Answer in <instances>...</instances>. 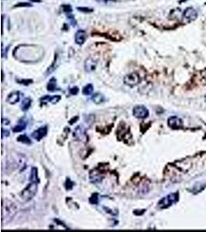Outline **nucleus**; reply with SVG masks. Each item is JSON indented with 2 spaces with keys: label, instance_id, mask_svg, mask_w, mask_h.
<instances>
[{
  "label": "nucleus",
  "instance_id": "nucleus-6",
  "mask_svg": "<svg viewBox=\"0 0 206 232\" xmlns=\"http://www.w3.org/2000/svg\"><path fill=\"white\" fill-rule=\"evenodd\" d=\"M74 136L76 140L82 143H87V135L86 132L85 128L83 126H77L74 130Z\"/></svg>",
  "mask_w": 206,
  "mask_h": 232
},
{
  "label": "nucleus",
  "instance_id": "nucleus-21",
  "mask_svg": "<svg viewBox=\"0 0 206 232\" xmlns=\"http://www.w3.org/2000/svg\"><path fill=\"white\" fill-rule=\"evenodd\" d=\"M93 91H94V86H93V84H89L84 87L82 92L84 95H90L92 94Z\"/></svg>",
  "mask_w": 206,
  "mask_h": 232
},
{
  "label": "nucleus",
  "instance_id": "nucleus-26",
  "mask_svg": "<svg viewBox=\"0 0 206 232\" xmlns=\"http://www.w3.org/2000/svg\"><path fill=\"white\" fill-rule=\"evenodd\" d=\"M16 7H24V6H26V7H29V6H32V5L29 4V3H19V4L16 5Z\"/></svg>",
  "mask_w": 206,
  "mask_h": 232
},
{
  "label": "nucleus",
  "instance_id": "nucleus-24",
  "mask_svg": "<svg viewBox=\"0 0 206 232\" xmlns=\"http://www.w3.org/2000/svg\"><path fill=\"white\" fill-rule=\"evenodd\" d=\"M62 9L64 13H70L72 12V8H71V6L70 5H64L62 6Z\"/></svg>",
  "mask_w": 206,
  "mask_h": 232
},
{
  "label": "nucleus",
  "instance_id": "nucleus-19",
  "mask_svg": "<svg viewBox=\"0 0 206 232\" xmlns=\"http://www.w3.org/2000/svg\"><path fill=\"white\" fill-rule=\"evenodd\" d=\"M31 104H32V100L29 98H26L23 99V101L21 103V105L20 108L21 109L23 110V111H27L28 109L29 108V107L31 106Z\"/></svg>",
  "mask_w": 206,
  "mask_h": 232
},
{
  "label": "nucleus",
  "instance_id": "nucleus-32",
  "mask_svg": "<svg viewBox=\"0 0 206 232\" xmlns=\"http://www.w3.org/2000/svg\"><path fill=\"white\" fill-rule=\"evenodd\" d=\"M205 101H206V96H205Z\"/></svg>",
  "mask_w": 206,
  "mask_h": 232
},
{
  "label": "nucleus",
  "instance_id": "nucleus-5",
  "mask_svg": "<svg viewBox=\"0 0 206 232\" xmlns=\"http://www.w3.org/2000/svg\"><path fill=\"white\" fill-rule=\"evenodd\" d=\"M141 78L137 73H131L127 74L124 78V84L130 87H134L140 83Z\"/></svg>",
  "mask_w": 206,
  "mask_h": 232
},
{
  "label": "nucleus",
  "instance_id": "nucleus-18",
  "mask_svg": "<svg viewBox=\"0 0 206 232\" xmlns=\"http://www.w3.org/2000/svg\"><path fill=\"white\" fill-rule=\"evenodd\" d=\"M29 180L32 183H39V178H38V170L36 167H33L31 170L30 176H29Z\"/></svg>",
  "mask_w": 206,
  "mask_h": 232
},
{
  "label": "nucleus",
  "instance_id": "nucleus-1",
  "mask_svg": "<svg viewBox=\"0 0 206 232\" xmlns=\"http://www.w3.org/2000/svg\"><path fill=\"white\" fill-rule=\"evenodd\" d=\"M16 59L25 62H33L39 61L43 57V49L36 45H21L14 51Z\"/></svg>",
  "mask_w": 206,
  "mask_h": 232
},
{
  "label": "nucleus",
  "instance_id": "nucleus-10",
  "mask_svg": "<svg viewBox=\"0 0 206 232\" xmlns=\"http://www.w3.org/2000/svg\"><path fill=\"white\" fill-rule=\"evenodd\" d=\"M96 67H97V61L91 57H88L85 61L84 67H85V71L87 72H91V71H94Z\"/></svg>",
  "mask_w": 206,
  "mask_h": 232
},
{
  "label": "nucleus",
  "instance_id": "nucleus-13",
  "mask_svg": "<svg viewBox=\"0 0 206 232\" xmlns=\"http://www.w3.org/2000/svg\"><path fill=\"white\" fill-rule=\"evenodd\" d=\"M87 40V33L83 30H80L75 34V42L78 45H82Z\"/></svg>",
  "mask_w": 206,
  "mask_h": 232
},
{
  "label": "nucleus",
  "instance_id": "nucleus-23",
  "mask_svg": "<svg viewBox=\"0 0 206 232\" xmlns=\"http://www.w3.org/2000/svg\"><path fill=\"white\" fill-rule=\"evenodd\" d=\"M99 199H98V194L97 193H94L93 194V196L90 198V202L93 204H97Z\"/></svg>",
  "mask_w": 206,
  "mask_h": 232
},
{
  "label": "nucleus",
  "instance_id": "nucleus-14",
  "mask_svg": "<svg viewBox=\"0 0 206 232\" xmlns=\"http://www.w3.org/2000/svg\"><path fill=\"white\" fill-rule=\"evenodd\" d=\"M20 98V92L16 91V92H12L7 97V102L11 105H15L19 101Z\"/></svg>",
  "mask_w": 206,
  "mask_h": 232
},
{
  "label": "nucleus",
  "instance_id": "nucleus-20",
  "mask_svg": "<svg viewBox=\"0 0 206 232\" xmlns=\"http://www.w3.org/2000/svg\"><path fill=\"white\" fill-rule=\"evenodd\" d=\"M47 90L49 91H55L59 90L57 88V84H56V80L54 78H51L50 81H49L47 84Z\"/></svg>",
  "mask_w": 206,
  "mask_h": 232
},
{
  "label": "nucleus",
  "instance_id": "nucleus-3",
  "mask_svg": "<svg viewBox=\"0 0 206 232\" xmlns=\"http://www.w3.org/2000/svg\"><path fill=\"white\" fill-rule=\"evenodd\" d=\"M37 190H38L37 183H32V182H31V183H29V184H28L27 186H26V187L22 191V193H21V197L26 201H30L33 197L36 194Z\"/></svg>",
  "mask_w": 206,
  "mask_h": 232
},
{
  "label": "nucleus",
  "instance_id": "nucleus-17",
  "mask_svg": "<svg viewBox=\"0 0 206 232\" xmlns=\"http://www.w3.org/2000/svg\"><path fill=\"white\" fill-rule=\"evenodd\" d=\"M26 128V121H25L23 119H20L18 124L13 128V131L15 132H22L25 128Z\"/></svg>",
  "mask_w": 206,
  "mask_h": 232
},
{
  "label": "nucleus",
  "instance_id": "nucleus-27",
  "mask_svg": "<svg viewBox=\"0 0 206 232\" xmlns=\"http://www.w3.org/2000/svg\"><path fill=\"white\" fill-rule=\"evenodd\" d=\"M78 91H79V89H78V88H76V87H74V88H71L70 91V92L71 94H76L78 93Z\"/></svg>",
  "mask_w": 206,
  "mask_h": 232
},
{
  "label": "nucleus",
  "instance_id": "nucleus-4",
  "mask_svg": "<svg viewBox=\"0 0 206 232\" xmlns=\"http://www.w3.org/2000/svg\"><path fill=\"white\" fill-rule=\"evenodd\" d=\"M178 199V193H171V194L167 195V196L164 197V198H162L158 203V207L162 209H164V208H167L168 207H170L171 205H172L173 203L177 202Z\"/></svg>",
  "mask_w": 206,
  "mask_h": 232
},
{
  "label": "nucleus",
  "instance_id": "nucleus-15",
  "mask_svg": "<svg viewBox=\"0 0 206 232\" xmlns=\"http://www.w3.org/2000/svg\"><path fill=\"white\" fill-rule=\"evenodd\" d=\"M61 97L59 95H55V96H49V95H46V96L44 97V98H41V101L43 103H48L50 102L52 104H56L58 101L60 100Z\"/></svg>",
  "mask_w": 206,
  "mask_h": 232
},
{
  "label": "nucleus",
  "instance_id": "nucleus-11",
  "mask_svg": "<svg viewBox=\"0 0 206 232\" xmlns=\"http://www.w3.org/2000/svg\"><path fill=\"white\" fill-rule=\"evenodd\" d=\"M90 178L93 183H100V182L102 181L103 178H104V174L100 170H94L90 174Z\"/></svg>",
  "mask_w": 206,
  "mask_h": 232
},
{
  "label": "nucleus",
  "instance_id": "nucleus-22",
  "mask_svg": "<svg viewBox=\"0 0 206 232\" xmlns=\"http://www.w3.org/2000/svg\"><path fill=\"white\" fill-rule=\"evenodd\" d=\"M17 141L24 143V144H31V140L26 135H22V136H19L17 138Z\"/></svg>",
  "mask_w": 206,
  "mask_h": 232
},
{
  "label": "nucleus",
  "instance_id": "nucleus-12",
  "mask_svg": "<svg viewBox=\"0 0 206 232\" xmlns=\"http://www.w3.org/2000/svg\"><path fill=\"white\" fill-rule=\"evenodd\" d=\"M46 133H47V128L46 127H42V128H39V129L33 132L32 133V136L33 138H35L37 141H39L46 136Z\"/></svg>",
  "mask_w": 206,
  "mask_h": 232
},
{
  "label": "nucleus",
  "instance_id": "nucleus-25",
  "mask_svg": "<svg viewBox=\"0 0 206 232\" xmlns=\"http://www.w3.org/2000/svg\"><path fill=\"white\" fill-rule=\"evenodd\" d=\"M78 10L80 11H82L83 13H91V12L94 11L93 9H90V8H86V7H78L77 8Z\"/></svg>",
  "mask_w": 206,
  "mask_h": 232
},
{
  "label": "nucleus",
  "instance_id": "nucleus-7",
  "mask_svg": "<svg viewBox=\"0 0 206 232\" xmlns=\"http://www.w3.org/2000/svg\"><path fill=\"white\" fill-rule=\"evenodd\" d=\"M133 115L137 118H145L149 116V111L144 105H137L133 109Z\"/></svg>",
  "mask_w": 206,
  "mask_h": 232
},
{
  "label": "nucleus",
  "instance_id": "nucleus-28",
  "mask_svg": "<svg viewBox=\"0 0 206 232\" xmlns=\"http://www.w3.org/2000/svg\"><path fill=\"white\" fill-rule=\"evenodd\" d=\"M2 136H3V137H4V136L7 137V136H9V132L8 130H5L3 128V130H2Z\"/></svg>",
  "mask_w": 206,
  "mask_h": 232
},
{
  "label": "nucleus",
  "instance_id": "nucleus-30",
  "mask_svg": "<svg viewBox=\"0 0 206 232\" xmlns=\"http://www.w3.org/2000/svg\"><path fill=\"white\" fill-rule=\"evenodd\" d=\"M98 2H100V3H107V2H111L112 0H97Z\"/></svg>",
  "mask_w": 206,
  "mask_h": 232
},
{
  "label": "nucleus",
  "instance_id": "nucleus-29",
  "mask_svg": "<svg viewBox=\"0 0 206 232\" xmlns=\"http://www.w3.org/2000/svg\"><path fill=\"white\" fill-rule=\"evenodd\" d=\"M69 19H70V21L71 22V23H72L73 26H76V22H75V19H74V16H69Z\"/></svg>",
  "mask_w": 206,
  "mask_h": 232
},
{
  "label": "nucleus",
  "instance_id": "nucleus-9",
  "mask_svg": "<svg viewBox=\"0 0 206 232\" xmlns=\"http://www.w3.org/2000/svg\"><path fill=\"white\" fill-rule=\"evenodd\" d=\"M167 124L173 129H178L182 126V121L181 118L178 117H170L167 120Z\"/></svg>",
  "mask_w": 206,
  "mask_h": 232
},
{
  "label": "nucleus",
  "instance_id": "nucleus-31",
  "mask_svg": "<svg viewBox=\"0 0 206 232\" xmlns=\"http://www.w3.org/2000/svg\"><path fill=\"white\" fill-rule=\"evenodd\" d=\"M30 1L36 2V3H40V2H42V1H41V0H30Z\"/></svg>",
  "mask_w": 206,
  "mask_h": 232
},
{
  "label": "nucleus",
  "instance_id": "nucleus-8",
  "mask_svg": "<svg viewBox=\"0 0 206 232\" xmlns=\"http://www.w3.org/2000/svg\"><path fill=\"white\" fill-rule=\"evenodd\" d=\"M183 17L188 21H193L197 19L198 12L193 7H188L184 11Z\"/></svg>",
  "mask_w": 206,
  "mask_h": 232
},
{
  "label": "nucleus",
  "instance_id": "nucleus-16",
  "mask_svg": "<svg viewBox=\"0 0 206 232\" xmlns=\"http://www.w3.org/2000/svg\"><path fill=\"white\" fill-rule=\"evenodd\" d=\"M92 101H94L95 104H101L105 101V97L101 93H95L93 94L92 98H91Z\"/></svg>",
  "mask_w": 206,
  "mask_h": 232
},
{
  "label": "nucleus",
  "instance_id": "nucleus-2",
  "mask_svg": "<svg viewBox=\"0 0 206 232\" xmlns=\"http://www.w3.org/2000/svg\"><path fill=\"white\" fill-rule=\"evenodd\" d=\"M2 221L4 224L5 222L9 221L16 214L17 208H16L15 203L10 201H6L5 203L3 201V207H2Z\"/></svg>",
  "mask_w": 206,
  "mask_h": 232
}]
</instances>
